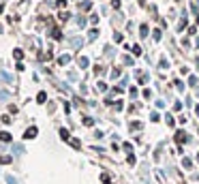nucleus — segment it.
I'll list each match as a JSON object with an SVG mask.
<instances>
[{
	"label": "nucleus",
	"mask_w": 199,
	"mask_h": 184,
	"mask_svg": "<svg viewBox=\"0 0 199 184\" xmlns=\"http://www.w3.org/2000/svg\"><path fill=\"white\" fill-rule=\"evenodd\" d=\"M37 133H39V128H37V126L26 128V133H24V139H34V137H37Z\"/></svg>",
	"instance_id": "f257e3e1"
},
{
	"label": "nucleus",
	"mask_w": 199,
	"mask_h": 184,
	"mask_svg": "<svg viewBox=\"0 0 199 184\" xmlns=\"http://www.w3.org/2000/svg\"><path fill=\"white\" fill-rule=\"evenodd\" d=\"M0 141H13V135L11 133H7V131H0Z\"/></svg>",
	"instance_id": "f03ea898"
},
{
	"label": "nucleus",
	"mask_w": 199,
	"mask_h": 184,
	"mask_svg": "<svg viewBox=\"0 0 199 184\" xmlns=\"http://www.w3.org/2000/svg\"><path fill=\"white\" fill-rule=\"evenodd\" d=\"M176 141H178V144H184V141H186V133H184V131H178V133H176Z\"/></svg>",
	"instance_id": "7ed1b4c3"
},
{
	"label": "nucleus",
	"mask_w": 199,
	"mask_h": 184,
	"mask_svg": "<svg viewBox=\"0 0 199 184\" xmlns=\"http://www.w3.org/2000/svg\"><path fill=\"white\" fill-rule=\"evenodd\" d=\"M13 163V156H7V154H0V165H9Z\"/></svg>",
	"instance_id": "20e7f679"
},
{
	"label": "nucleus",
	"mask_w": 199,
	"mask_h": 184,
	"mask_svg": "<svg viewBox=\"0 0 199 184\" xmlns=\"http://www.w3.org/2000/svg\"><path fill=\"white\" fill-rule=\"evenodd\" d=\"M45 99H47V94H45V92H39V97H37V101H39V103H45Z\"/></svg>",
	"instance_id": "39448f33"
},
{
	"label": "nucleus",
	"mask_w": 199,
	"mask_h": 184,
	"mask_svg": "<svg viewBox=\"0 0 199 184\" xmlns=\"http://www.w3.org/2000/svg\"><path fill=\"white\" fill-rule=\"evenodd\" d=\"M13 56H15V60H21V56H24V52H21V49H15V52H13Z\"/></svg>",
	"instance_id": "423d86ee"
},
{
	"label": "nucleus",
	"mask_w": 199,
	"mask_h": 184,
	"mask_svg": "<svg viewBox=\"0 0 199 184\" xmlns=\"http://www.w3.org/2000/svg\"><path fill=\"white\" fill-rule=\"evenodd\" d=\"M69 60H71V56H66V54H64V56H60V60H58V62H60V64H66Z\"/></svg>",
	"instance_id": "0eeeda50"
},
{
	"label": "nucleus",
	"mask_w": 199,
	"mask_h": 184,
	"mask_svg": "<svg viewBox=\"0 0 199 184\" xmlns=\"http://www.w3.org/2000/svg\"><path fill=\"white\" fill-rule=\"evenodd\" d=\"M60 137H62V139H69V131L66 128H60Z\"/></svg>",
	"instance_id": "6e6552de"
},
{
	"label": "nucleus",
	"mask_w": 199,
	"mask_h": 184,
	"mask_svg": "<svg viewBox=\"0 0 199 184\" xmlns=\"http://www.w3.org/2000/svg\"><path fill=\"white\" fill-rule=\"evenodd\" d=\"M101 180H103V184H111V180H109V176H107V173H103V176H101Z\"/></svg>",
	"instance_id": "1a4fd4ad"
},
{
	"label": "nucleus",
	"mask_w": 199,
	"mask_h": 184,
	"mask_svg": "<svg viewBox=\"0 0 199 184\" xmlns=\"http://www.w3.org/2000/svg\"><path fill=\"white\" fill-rule=\"evenodd\" d=\"M84 124H86V126H92L94 120H92V118H84Z\"/></svg>",
	"instance_id": "9d476101"
},
{
	"label": "nucleus",
	"mask_w": 199,
	"mask_h": 184,
	"mask_svg": "<svg viewBox=\"0 0 199 184\" xmlns=\"http://www.w3.org/2000/svg\"><path fill=\"white\" fill-rule=\"evenodd\" d=\"M13 150H15V154H24V148L21 146H13Z\"/></svg>",
	"instance_id": "9b49d317"
},
{
	"label": "nucleus",
	"mask_w": 199,
	"mask_h": 184,
	"mask_svg": "<svg viewBox=\"0 0 199 184\" xmlns=\"http://www.w3.org/2000/svg\"><path fill=\"white\" fill-rule=\"evenodd\" d=\"M7 184H17V180L13 176H7Z\"/></svg>",
	"instance_id": "f8f14e48"
},
{
	"label": "nucleus",
	"mask_w": 199,
	"mask_h": 184,
	"mask_svg": "<svg viewBox=\"0 0 199 184\" xmlns=\"http://www.w3.org/2000/svg\"><path fill=\"white\" fill-rule=\"evenodd\" d=\"M139 34H141V36H146V34H148V26H141V30H139Z\"/></svg>",
	"instance_id": "ddd939ff"
},
{
	"label": "nucleus",
	"mask_w": 199,
	"mask_h": 184,
	"mask_svg": "<svg viewBox=\"0 0 199 184\" xmlns=\"http://www.w3.org/2000/svg\"><path fill=\"white\" fill-rule=\"evenodd\" d=\"M79 66H88V60L86 58H79Z\"/></svg>",
	"instance_id": "4468645a"
},
{
	"label": "nucleus",
	"mask_w": 199,
	"mask_h": 184,
	"mask_svg": "<svg viewBox=\"0 0 199 184\" xmlns=\"http://www.w3.org/2000/svg\"><path fill=\"white\" fill-rule=\"evenodd\" d=\"M2 11H5V7H2V5H0V13H2Z\"/></svg>",
	"instance_id": "2eb2a0df"
}]
</instances>
